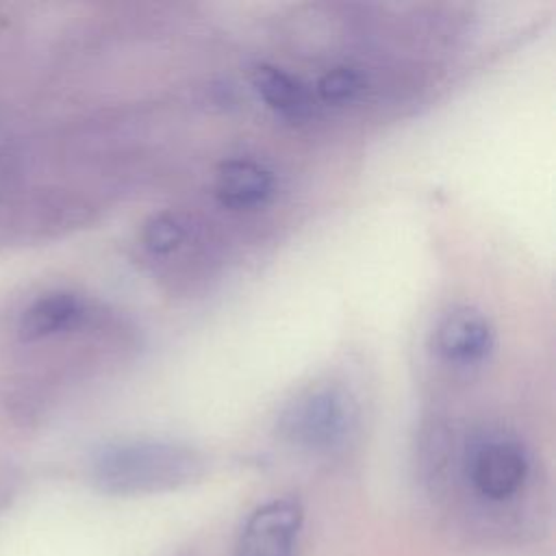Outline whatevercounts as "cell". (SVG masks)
Segmentation results:
<instances>
[{
	"label": "cell",
	"mask_w": 556,
	"mask_h": 556,
	"mask_svg": "<svg viewBox=\"0 0 556 556\" xmlns=\"http://www.w3.org/2000/svg\"><path fill=\"white\" fill-rule=\"evenodd\" d=\"M204 469V456L193 447L152 439L106 443L89 460V478L106 495L178 489L198 480Z\"/></svg>",
	"instance_id": "cell-1"
},
{
	"label": "cell",
	"mask_w": 556,
	"mask_h": 556,
	"mask_svg": "<svg viewBox=\"0 0 556 556\" xmlns=\"http://www.w3.org/2000/svg\"><path fill=\"white\" fill-rule=\"evenodd\" d=\"M356 421V404L339 384H315L285 404L278 432L291 445L306 452H332L341 447Z\"/></svg>",
	"instance_id": "cell-2"
},
{
	"label": "cell",
	"mask_w": 556,
	"mask_h": 556,
	"mask_svg": "<svg viewBox=\"0 0 556 556\" xmlns=\"http://www.w3.org/2000/svg\"><path fill=\"white\" fill-rule=\"evenodd\" d=\"M465 476L476 497L489 504H506L526 486L530 456L517 439L486 437L469 447Z\"/></svg>",
	"instance_id": "cell-3"
},
{
	"label": "cell",
	"mask_w": 556,
	"mask_h": 556,
	"mask_svg": "<svg viewBox=\"0 0 556 556\" xmlns=\"http://www.w3.org/2000/svg\"><path fill=\"white\" fill-rule=\"evenodd\" d=\"M304 510L293 497H274L243 521L235 556H295Z\"/></svg>",
	"instance_id": "cell-4"
},
{
	"label": "cell",
	"mask_w": 556,
	"mask_h": 556,
	"mask_svg": "<svg viewBox=\"0 0 556 556\" xmlns=\"http://www.w3.org/2000/svg\"><path fill=\"white\" fill-rule=\"evenodd\" d=\"M87 300L67 289L46 291L33 298L15 317V339L26 345L65 337L80 330L89 319Z\"/></svg>",
	"instance_id": "cell-5"
},
{
	"label": "cell",
	"mask_w": 556,
	"mask_h": 556,
	"mask_svg": "<svg viewBox=\"0 0 556 556\" xmlns=\"http://www.w3.org/2000/svg\"><path fill=\"white\" fill-rule=\"evenodd\" d=\"M489 317L469 304L450 306L434 326V350L450 365H478L493 348Z\"/></svg>",
	"instance_id": "cell-6"
},
{
	"label": "cell",
	"mask_w": 556,
	"mask_h": 556,
	"mask_svg": "<svg viewBox=\"0 0 556 556\" xmlns=\"http://www.w3.org/2000/svg\"><path fill=\"white\" fill-rule=\"evenodd\" d=\"M276 189L274 174L250 159H230L215 176V198L235 211L263 206Z\"/></svg>",
	"instance_id": "cell-7"
},
{
	"label": "cell",
	"mask_w": 556,
	"mask_h": 556,
	"mask_svg": "<svg viewBox=\"0 0 556 556\" xmlns=\"http://www.w3.org/2000/svg\"><path fill=\"white\" fill-rule=\"evenodd\" d=\"M252 85L256 93L263 98V102L285 117L298 119L308 115L313 109V100L306 87L282 67L269 63L254 67Z\"/></svg>",
	"instance_id": "cell-8"
},
{
	"label": "cell",
	"mask_w": 556,
	"mask_h": 556,
	"mask_svg": "<svg viewBox=\"0 0 556 556\" xmlns=\"http://www.w3.org/2000/svg\"><path fill=\"white\" fill-rule=\"evenodd\" d=\"M187 237H189L187 222L178 213H172V211L152 215L143 224V230H141L143 248L154 256L172 254L174 250H178L185 243Z\"/></svg>",
	"instance_id": "cell-9"
},
{
	"label": "cell",
	"mask_w": 556,
	"mask_h": 556,
	"mask_svg": "<svg viewBox=\"0 0 556 556\" xmlns=\"http://www.w3.org/2000/svg\"><path fill=\"white\" fill-rule=\"evenodd\" d=\"M365 87L363 74L348 65L326 70L317 80V96L328 104L352 102Z\"/></svg>",
	"instance_id": "cell-10"
}]
</instances>
